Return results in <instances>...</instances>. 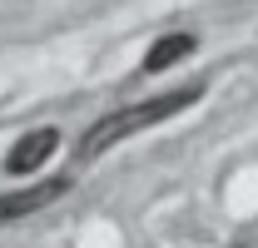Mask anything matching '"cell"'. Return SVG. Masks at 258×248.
I'll return each instance as SVG.
<instances>
[{
    "instance_id": "cell-3",
    "label": "cell",
    "mask_w": 258,
    "mask_h": 248,
    "mask_svg": "<svg viewBox=\"0 0 258 248\" xmlns=\"http://www.w3.org/2000/svg\"><path fill=\"white\" fill-rule=\"evenodd\" d=\"M55 149H60V129H35V134H25V139L5 154V174H15V179H20V174H35Z\"/></svg>"
},
{
    "instance_id": "cell-2",
    "label": "cell",
    "mask_w": 258,
    "mask_h": 248,
    "mask_svg": "<svg viewBox=\"0 0 258 248\" xmlns=\"http://www.w3.org/2000/svg\"><path fill=\"white\" fill-rule=\"evenodd\" d=\"M64 189H70V179H45V184H35V189L0 194V223H15V218H25V214H35V209H45V204L64 199Z\"/></svg>"
},
{
    "instance_id": "cell-1",
    "label": "cell",
    "mask_w": 258,
    "mask_h": 248,
    "mask_svg": "<svg viewBox=\"0 0 258 248\" xmlns=\"http://www.w3.org/2000/svg\"><path fill=\"white\" fill-rule=\"evenodd\" d=\"M199 94H204V85H184V90L154 94V99H139V104H124V109H114V114L95 119L90 129H85V139H80V159H99L104 149L124 144L129 134H144V129H154V124L174 119L179 109L199 104Z\"/></svg>"
},
{
    "instance_id": "cell-4",
    "label": "cell",
    "mask_w": 258,
    "mask_h": 248,
    "mask_svg": "<svg viewBox=\"0 0 258 248\" xmlns=\"http://www.w3.org/2000/svg\"><path fill=\"white\" fill-rule=\"evenodd\" d=\"M194 50H199V35L194 30H174V35H164V40H154L149 45V55H144V75H154V70H169V65H179V60H189Z\"/></svg>"
}]
</instances>
